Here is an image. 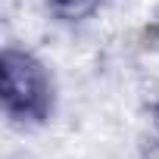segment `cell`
Returning a JSON list of instances; mask_svg holds the SVG:
<instances>
[{"label":"cell","instance_id":"1","mask_svg":"<svg viewBox=\"0 0 159 159\" xmlns=\"http://www.w3.org/2000/svg\"><path fill=\"white\" fill-rule=\"evenodd\" d=\"M0 100L16 122H44L53 109V81L41 59L7 47L0 56Z\"/></svg>","mask_w":159,"mask_h":159},{"label":"cell","instance_id":"2","mask_svg":"<svg viewBox=\"0 0 159 159\" xmlns=\"http://www.w3.org/2000/svg\"><path fill=\"white\" fill-rule=\"evenodd\" d=\"M47 7L56 19L62 22H78V19H84L91 16L97 7H100V0H47Z\"/></svg>","mask_w":159,"mask_h":159}]
</instances>
